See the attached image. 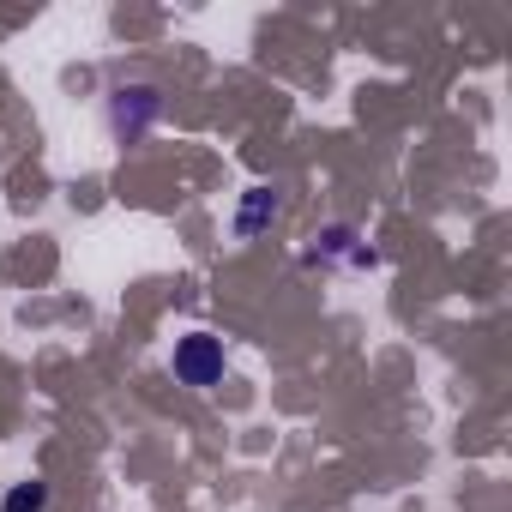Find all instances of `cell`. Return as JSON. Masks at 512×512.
I'll return each mask as SVG.
<instances>
[{"mask_svg":"<svg viewBox=\"0 0 512 512\" xmlns=\"http://www.w3.org/2000/svg\"><path fill=\"white\" fill-rule=\"evenodd\" d=\"M175 380L181 386H217L223 380V344L211 332H193L175 344Z\"/></svg>","mask_w":512,"mask_h":512,"instance_id":"obj_1","label":"cell"},{"mask_svg":"<svg viewBox=\"0 0 512 512\" xmlns=\"http://www.w3.org/2000/svg\"><path fill=\"white\" fill-rule=\"evenodd\" d=\"M43 506H49V482H19L0 512H43Z\"/></svg>","mask_w":512,"mask_h":512,"instance_id":"obj_2","label":"cell"}]
</instances>
